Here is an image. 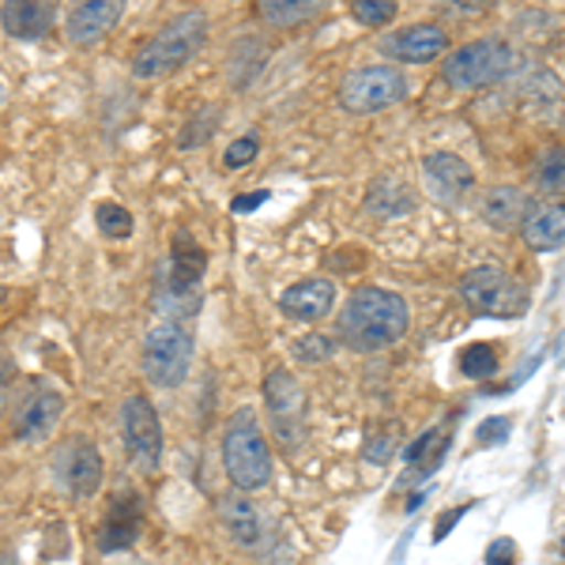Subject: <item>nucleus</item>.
<instances>
[{
    "mask_svg": "<svg viewBox=\"0 0 565 565\" xmlns=\"http://www.w3.org/2000/svg\"><path fill=\"white\" fill-rule=\"evenodd\" d=\"M65 460H68V487H72V494H76V498L98 494V487H103V452H98L95 445L87 441V437H76V441L68 445Z\"/></svg>",
    "mask_w": 565,
    "mask_h": 565,
    "instance_id": "a211bd4d",
    "label": "nucleus"
},
{
    "mask_svg": "<svg viewBox=\"0 0 565 565\" xmlns=\"http://www.w3.org/2000/svg\"><path fill=\"white\" fill-rule=\"evenodd\" d=\"M509 418H487V423L479 426V445H501L509 437Z\"/></svg>",
    "mask_w": 565,
    "mask_h": 565,
    "instance_id": "7c9ffc66",
    "label": "nucleus"
},
{
    "mask_svg": "<svg viewBox=\"0 0 565 565\" xmlns=\"http://www.w3.org/2000/svg\"><path fill=\"white\" fill-rule=\"evenodd\" d=\"M223 468L238 490H260L271 479V452L253 412H238L223 437Z\"/></svg>",
    "mask_w": 565,
    "mask_h": 565,
    "instance_id": "7ed1b4c3",
    "label": "nucleus"
},
{
    "mask_svg": "<svg viewBox=\"0 0 565 565\" xmlns=\"http://www.w3.org/2000/svg\"><path fill=\"white\" fill-rule=\"evenodd\" d=\"M204 42H207V15L181 12L174 23H167L151 42L140 45V53L132 57V72L140 79L170 76V72H178L181 65H189Z\"/></svg>",
    "mask_w": 565,
    "mask_h": 565,
    "instance_id": "f03ea898",
    "label": "nucleus"
},
{
    "mask_svg": "<svg viewBox=\"0 0 565 565\" xmlns=\"http://www.w3.org/2000/svg\"><path fill=\"white\" fill-rule=\"evenodd\" d=\"M8 381H12V366H0V407L8 404Z\"/></svg>",
    "mask_w": 565,
    "mask_h": 565,
    "instance_id": "c9c22d12",
    "label": "nucleus"
},
{
    "mask_svg": "<svg viewBox=\"0 0 565 565\" xmlns=\"http://www.w3.org/2000/svg\"><path fill=\"white\" fill-rule=\"evenodd\" d=\"M53 26L50 0H4V31L20 42H39Z\"/></svg>",
    "mask_w": 565,
    "mask_h": 565,
    "instance_id": "f3484780",
    "label": "nucleus"
},
{
    "mask_svg": "<svg viewBox=\"0 0 565 565\" xmlns=\"http://www.w3.org/2000/svg\"><path fill=\"white\" fill-rule=\"evenodd\" d=\"M460 295L463 302L476 309L479 317H521L527 309V290L521 279H513L509 271L494 268V264H482L471 268L460 279Z\"/></svg>",
    "mask_w": 565,
    "mask_h": 565,
    "instance_id": "423d86ee",
    "label": "nucleus"
},
{
    "mask_svg": "<svg viewBox=\"0 0 565 565\" xmlns=\"http://www.w3.org/2000/svg\"><path fill=\"white\" fill-rule=\"evenodd\" d=\"M207 257L204 249L189 238V234H178L174 238V253H170V264L162 268V282H159V295H181V298H193L200 279H204Z\"/></svg>",
    "mask_w": 565,
    "mask_h": 565,
    "instance_id": "9b49d317",
    "label": "nucleus"
},
{
    "mask_svg": "<svg viewBox=\"0 0 565 565\" xmlns=\"http://www.w3.org/2000/svg\"><path fill=\"white\" fill-rule=\"evenodd\" d=\"M351 15L362 26H385L396 15V0H351Z\"/></svg>",
    "mask_w": 565,
    "mask_h": 565,
    "instance_id": "bb28decb",
    "label": "nucleus"
},
{
    "mask_svg": "<svg viewBox=\"0 0 565 565\" xmlns=\"http://www.w3.org/2000/svg\"><path fill=\"white\" fill-rule=\"evenodd\" d=\"M140 524H143L140 498L121 494V498L114 501V505H109V516H106L103 532H98V546H103L106 554L125 551V546L136 543V535H140Z\"/></svg>",
    "mask_w": 565,
    "mask_h": 565,
    "instance_id": "dca6fc26",
    "label": "nucleus"
},
{
    "mask_svg": "<svg viewBox=\"0 0 565 565\" xmlns=\"http://www.w3.org/2000/svg\"><path fill=\"white\" fill-rule=\"evenodd\" d=\"M524 242L535 253H558L565 242V212L562 204H543L524 215Z\"/></svg>",
    "mask_w": 565,
    "mask_h": 565,
    "instance_id": "412c9836",
    "label": "nucleus"
},
{
    "mask_svg": "<svg viewBox=\"0 0 565 565\" xmlns=\"http://www.w3.org/2000/svg\"><path fill=\"white\" fill-rule=\"evenodd\" d=\"M61 412H65L61 392L50 385H34L23 396L20 412H15V437H20V441H39V437H45L57 426Z\"/></svg>",
    "mask_w": 565,
    "mask_h": 565,
    "instance_id": "4468645a",
    "label": "nucleus"
},
{
    "mask_svg": "<svg viewBox=\"0 0 565 565\" xmlns=\"http://www.w3.org/2000/svg\"><path fill=\"white\" fill-rule=\"evenodd\" d=\"M298 359L302 362H321V359H328L335 348L328 343V335H306V340H298Z\"/></svg>",
    "mask_w": 565,
    "mask_h": 565,
    "instance_id": "c85d7f7f",
    "label": "nucleus"
},
{
    "mask_svg": "<svg viewBox=\"0 0 565 565\" xmlns=\"http://www.w3.org/2000/svg\"><path fill=\"white\" fill-rule=\"evenodd\" d=\"M218 516H223V527L231 532V540L238 546H257L260 543V509L253 505L249 498L242 494H226L223 501H218Z\"/></svg>",
    "mask_w": 565,
    "mask_h": 565,
    "instance_id": "6ab92c4d",
    "label": "nucleus"
},
{
    "mask_svg": "<svg viewBox=\"0 0 565 565\" xmlns=\"http://www.w3.org/2000/svg\"><path fill=\"white\" fill-rule=\"evenodd\" d=\"M321 8H324V0H257L260 20L268 26H279V31L306 23L309 15H317Z\"/></svg>",
    "mask_w": 565,
    "mask_h": 565,
    "instance_id": "5701e85b",
    "label": "nucleus"
},
{
    "mask_svg": "<svg viewBox=\"0 0 565 565\" xmlns=\"http://www.w3.org/2000/svg\"><path fill=\"white\" fill-rule=\"evenodd\" d=\"M516 562V543L513 540H498L490 543L487 551V565H513Z\"/></svg>",
    "mask_w": 565,
    "mask_h": 565,
    "instance_id": "2f4dec72",
    "label": "nucleus"
},
{
    "mask_svg": "<svg viewBox=\"0 0 565 565\" xmlns=\"http://www.w3.org/2000/svg\"><path fill=\"white\" fill-rule=\"evenodd\" d=\"M460 370H463V377H471V381H490L498 373L494 348H490V343H471V348L460 354Z\"/></svg>",
    "mask_w": 565,
    "mask_h": 565,
    "instance_id": "393cba45",
    "label": "nucleus"
},
{
    "mask_svg": "<svg viewBox=\"0 0 565 565\" xmlns=\"http://www.w3.org/2000/svg\"><path fill=\"white\" fill-rule=\"evenodd\" d=\"M264 200H268V193H264V189H260L257 196H242V200H234V212H253V207H260Z\"/></svg>",
    "mask_w": 565,
    "mask_h": 565,
    "instance_id": "f704fd0d",
    "label": "nucleus"
},
{
    "mask_svg": "<svg viewBox=\"0 0 565 565\" xmlns=\"http://www.w3.org/2000/svg\"><path fill=\"white\" fill-rule=\"evenodd\" d=\"M257 151H260L257 136H242V140H234L231 148H226V154H223V167H226V170H242V167H249V162L257 159Z\"/></svg>",
    "mask_w": 565,
    "mask_h": 565,
    "instance_id": "cd10ccee",
    "label": "nucleus"
},
{
    "mask_svg": "<svg viewBox=\"0 0 565 565\" xmlns=\"http://www.w3.org/2000/svg\"><path fill=\"white\" fill-rule=\"evenodd\" d=\"M125 12V0H76L68 8V42L98 45L117 26Z\"/></svg>",
    "mask_w": 565,
    "mask_h": 565,
    "instance_id": "ddd939ff",
    "label": "nucleus"
},
{
    "mask_svg": "<svg viewBox=\"0 0 565 565\" xmlns=\"http://www.w3.org/2000/svg\"><path fill=\"white\" fill-rule=\"evenodd\" d=\"M4 98H8V90H4V84H0V106H4Z\"/></svg>",
    "mask_w": 565,
    "mask_h": 565,
    "instance_id": "e433bc0d",
    "label": "nucleus"
},
{
    "mask_svg": "<svg viewBox=\"0 0 565 565\" xmlns=\"http://www.w3.org/2000/svg\"><path fill=\"white\" fill-rule=\"evenodd\" d=\"M121 423H125V445H129L132 460L140 463L143 471L159 468V460H162V426H159L154 407L143 396H129V399H125Z\"/></svg>",
    "mask_w": 565,
    "mask_h": 565,
    "instance_id": "6e6552de",
    "label": "nucleus"
},
{
    "mask_svg": "<svg viewBox=\"0 0 565 565\" xmlns=\"http://www.w3.org/2000/svg\"><path fill=\"white\" fill-rule=\"evenodd\" d=\"M264 396H268V412H271V423H276V434L287 445H295L306 423V396H302V388H298V381L290 377L287 370H271L268 381H264Z\"/></svg>",
    "mask_w": 565,
    "mask_h": 565,
    "instance_id": "1a4fd4ad",
    "label": "nucleus"
},
{
    "mask_svg": "<svg viewBox=\"0 0 565 565\" xmlns=\"http://www.w3.org/2000/svg\"><path fill=\"white\" fill-rule=\"evenodd\" d=\"M407 321H412V313H407V302L396 290L359 287L340 313V340L362 354L385 351L404 340Z\"/></svg>",
    "mask_w": 565,
    "mask_h": 565,
    "instance_id": "f257e3e1",
    "label": "nucleus"
},
{
    "mask_svg": "<svg viewBox=\"0 0 565 565\" xmlns=\"http://www.w3.org/2000/svg\"><path fill=\"white\" fill-rule=\"evenodd\" d=\"M140 366L154 388H178L189 377V366H193V332L181 321L154 324L148 340H143Z\"/></svg>",
    "mask_w": 565,
    "mask_h": 565,
    "instance_id": "20e7f679",
    "label": "nucleus"
},
{
    "mask_svg": "<svg viewBox=\"0 0 565 565\" xmlns=\"http://www.w3.org/2000/svg\"><path fill=\"white\" fill-rule=\"evenodd\" d=\"M404 95H407V79L404 72L392 65L354 68L340 84V106L351 109V114H381V109L404 103Z\"/></svg>",
    "mask_w": 565,
    "mask_h": 565,
    "instance_id": "0eeeda50",
    "label": "nucleus"
},
{
    "mask_svg": "<svg viewBox=\"0 0 565 565\" xmlns=\"http://www.w3.org/2000/svg\"><path fill=\"white\" fill-rule=\"evenodd\" d=\"M527 212H532V200L513 185L490 189V193L482 196V218H487L494 231H516Z\"/></svg>",
    "mask_w": 565,
    "mask_h": 565,
    "instance_id": "aec40b11",
    "label": "nucleus"
},
{
    "mask_svg": "<svg viewBox=\"0 0 565 565\" xmlns=\"http://www.w3.org/2000/svg\"><path fill=\"white\" fill-rule=\"evenodd\" d=\"M457 12H468V15H482V12H490V8L498 4V0H449Z\"/></svg>",
    "mask_w": 565,
    "mask_h": 565,
    "instance_id": "473e14b6",
    "label": "nucleus"
},
{
    "mask_svg": "<svg viewBox=\"0 0 565 565\" xmlns=\"http://www.w3.org/2000/svg\"><path fill=\"white\" fill-rule=\"evenodd\" d=\"M415 207V196H412V189L404 185L399 178H377L370 185V193H366V212L370 215H377V218H399V215H407Z\"/></svg>",
    "mask_w": 565,
    "mask_h": 565,
    "instance_id": "4be33fe9",
    "label": "nucleus"
},
{
    "mask_svg": "<svg viewBox=\"0 0 565 565\" xmlns=\"http://www.w3.org/2000/svg\"><path fill=\"white\" fill-rule=\"evenodd\" d=\"M540 181H543L546 193H562V148H554V154L546 159Z\"/></svg>",
    "mask_w": 565,
    "mask_h": 565,
    "instance_id": "c756f323",
    "label": "nucleus"
},
{
    "mask_svg": "<svg viewBox=\"0 0 565 565\" xmlns=\"http://www.w3.org/2000/svg\"><path fill=\"white\" fill-rule=\"evenodd\" d=\"M377 50L392 61H404V65H430L434 57H441L449 50V34L437 23H415L396 34H385L377 42Z\"/></svg>",
    "mask_w": 565,
    "mask_h": 565,
    "instance_id": "9d476101",
    "label": "nucleus"
},
{
    "mask_svg": "<svg viewBox=\"0 0 565 565\" xmlns=\"http://www.w3.org/2000/svg\"><path fill=\"white\" fill-rule=\"evenodd\" d=\"M332 302H335V287L328 279H302L279 295L282 313L298 317V321H321V317L332 313Z\"/></svg>",
    "mask_w": 565,
    "mask_h": 565,
    "instance_id": "2eb2a0df",
    "label": "nucleus"
},
{
    "mask_svg": "<svg viewBox=\"0 0 565 565\" xmlns=\"http://www.w3.org/2000/svg\"><path fill=\"white\" fill-rule=\"evenodd\" d=\"M463 513H468V505H463V509H449V513H445L441 521H437V532H434V540H445V535L452 532V524H457Z\"/></svg>",
    "mask_w": 565,
    "mask_h": 565,
    "instance_id": "72a5a7b5",
    "label": "nucleus"
},
{
    "mask_svg": "<svg viewBox=\"0 0 565 565\" xmlns=\"http://www.w3.org/2000/svg\"><path fill=\"white\" fill-rule=\"evenodd\" d=\"M423 174H426V185H430V193L437 200H445V204H457L471 193V185H476V170L468 167V162L460 159V154L452 151H434L423 159Z\"/></svg>",
    "mask_w": 565,
    "mask_h": 565,
    "instance_id": "f8f14e48",
    "label": "nucleus"
},
{
    "mask_svg": "<svg viewBox=\"0 0 565 565\" xmlns=\"http://www.w3.org/2000/svg\"><path fill=\"white\" fill-rule=\"evenodd\" d=\"M95 223L106 238H129L132 234V215L121 204H98L95 207Z\"/></svg>",
    "mask_w": 565,
    "mask_h": 565,
    "instance_id": "a878e982",
    "label": "nucleus"
},
{
    "mask_svg": "<svg viewBox=\"0 0 565 565\" xmlns=\"http://www.w3.org/2000/svg\"><path fill=\"white\" fill-rule=\"evenodd\" d=\"M218 121H223V109L218 106H200L193 117L185 121V129L178 136V148H204L212 140V132H218Z\"/></svg>",
    "mask_w": 565,
    "mask_h": 565,
    "instance_id": "b1692460",
    "label": "nucleus"
},
{
    "mask_svg": "<svg viewBox=\"0 0 565 565\" xmlns=\"http://www.w3.org/2000/svg\"><path fill=\"white\" fill-rule=\"evenodd\" d=\"M513 61H516V53L505 39H476V42L460 45L457 53H449L441 72L449 87L479 90V87H490V84H498V79H505Z\"/></svg>",
    "mask_w": 565,
    "mask_h": 565,
    "instance_id": "39448f33",
    "label": "nucleus"
}]
</instances>
